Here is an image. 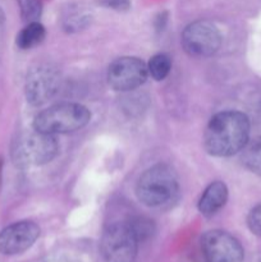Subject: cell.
<instances>
[{"label":"cell","instance_id":"20","mask_svg":"<svg viewBox=\"0 0 261 262\" xmlns=\"http://www.w3.org/2000/svg\"><path fill=\"white\" fill-rule=\"evenodd\" d=\"M41 262H78L74 257L68 255H53L50 257L44 258Z\"/></svg>","mask_w":261,"mask_h":262},{"label":"cell","instance_id":"19","mask_svg":"<svg viewBox=\"0 0 261 262\" xmlns=\"http://www.w3.org/2000/svg\"><path fill=\"white\" fill-rule=\"evenodd\" d=\"M179 262H209L205 257L202 250L200 251H191V252H187L186 255H183L181 257Z\"/></svg>","mask_w":261,"mask_h":262},{"label":"cell","instance_id":"5","mask_svg":"<svg viewBox=\"0 0 261 262\" xmlns=\"http://www.w3.org/2000/svg\"><path fill=\"white\" fill-rule=\"evenodd\" d=\"M138 241L127 223H114L104 230L101 255L105 262H133Z\"/></svg>","mask_w":261,"mask_h":262},{"label":"cell","instance_id":"11","mask_svg":"<svg viewBox=\"0 0 261 262\" xmlns=\"http://www.w3.org/2000/svg\"><path fill=\"white\" fill-rule=\"evenodd\" d=\"M228 200V188L223 182H214L202 193L199 201V210L204 216L211 217L225 205Z\"/></svg>","mask_w":261,"mask_h":262},{"label":"cell","instance_id":"21","mask_svg":"<svg viewBox=\"0 0 261 262\" xmlns=\"http://www.w3.org/2000/svg\"><path fill=\"white\" fill-rule=\"evenodd\" d=\"M3 22H4V13H3L2 8H0V25H2Z\"/></svg>","mask_w":261,"mask_h":262},{"label":"cell","instance_id":"13","mask_svg":"<svg viewBox=\"0 0 261 262\" xmlns=\"http://www.w3.org/2000/svg\"><path fill=\"white\" fill-rule=\"evenodd\" d=\"M242 163L248 170L261 176V137L248 141L242 150Z\"/></svg>","mask_w":261,"mask_h":262},{"label":"cell","instance_id":"6","mask_svg":"<svg viewBox=\"0 0 261 262\" xmlns=\"http://www.w3.org/2000/svg\"><path fill=\"white\" fill-rule=\"evenodd\" d=\"M184 51L193 58H209L219 50L222 33L210 20H196L184 28L182 33Z\"/></svg>","mask_w":261,"mask_h":262},{"label":"cell","instance_id":"9","mask_svg":"<svg viewBox=\"0 0 261 262\" xmlns=\"http://www.w3.org/2000/svg\"><path fill=\"white\" fill-rule=\"evenodd\" d=\"M201 250L209 262H242L243 248L229 233L210 230L201 238Z\"/></svg>","mask_w":261,"mask_h":262},{"label":"cell","instance_id":"7","mask_svg":"<svg viewBox=\"0 0 261 262\" xmlns=\"http://www.w3.org/2000/svg\"><path fill=\"white\" fill-rule=\"evenodd\" d=\"M147 64L135 56H122L107 68V83L115 91H132L146 82Z\"/></svg>","mask_w":261,"mask_h":262},{"label":"cell","instance_id":"3","mask_svg":"<svg viewBox=\"0 0 261 262\" xmlns=\"http://www.w3.org/2000/svg\"><path fill=\"white\" fill-rule=\"evenodd\" d=\"M91 113L86 106L73 102L56 104L36 115L33 128L49 135L76 132L89 124Z\"/></svg>","mask_w":261,"mask_h":262},{"label":"cell","instance_id":"12","mask_svg":"<svg viewBox=\"0 0 261 262\" xmlns=\"http://www.w3.org/2000/svg\"><path fill=\"white\" fill-rule=\"evenodd\" d=\"M46 36L45 27L41 25L38 20L36 22L27 23L25 28L18 33L17 36V45L18 48L27 50V49H32L35 46L40 45L44 41Z\"/></svg>","mask_w":261,"mask_h":262},{"label":"cell","instance_id":"17","mask_svg":"<svg viewBox=\"0 0 261 262\" xmlns=\"http://www.w3.org/2000/svg\"><path fill=\"white\" fill-rule=\"evenodd\" d=\"M247 225L251 232L257 237H261V204L253 207L247 217Z\"/></svg>","mask_w":261,"mask_h":262},{"label":"cell","instance_id":"10","mask_svg":"<svg viewBox=\"0 0 261 262\" xmlns=\"http://www.w3.org/2000/svg\"><path fill=\"white\" fill-rule=\"evenodd\" d=\"M40 235V228L33 222H18L0 233V253L19 255L27 251Z\"/></svg>","mask_w":261,"mask_h":262},{"label":"cell","instance_id":"1","mask_svg":"<svg viewBox=\"0 0 261 262\" xmlns=\"http://www.w3.org/2000/svg\"><path fill=\"white\" fill-rule=\"evenodd\" d=\"M250 137V120L243 113L227 110L210 119L204 133V147L216 158H227L243 150Z\"/></svg>","mask_w":261,"mask_h":262},{"label":"cell","instance_id":"2","mask_svg":"<svg viewBox=\"0 0 261 262\" xmlns=\"http://www.w3.org/2000/svg\"><path fill=\"white\" fill-rule=\"evenodd\" d=\"M179 191L176 171L166 164L148 168L140 177L136 187L138 200L148 207H159L173 201Z\"/></svg>","mask_w":261,"mask_h":262},{"label":"cell","instance_id":"4","mask_svg":"<svg viewBox=\"0 0 261 262\" xmlns=\"http://www.w3.org/2000/svg\"><path fill=\"white\" fill-rule=\"evenodd\" d=\"M59 152L55 136L33 130L22 133L13 142L12 158L19 168L44 165L50 163Z\"/></svg>","mask_w":261,"mask_h":262},{"label":"cell","instance_id":"15","mask_svg":"<svg viewBox=\"0 0 261 262\" xmlns=\"http://www.w3.org/2000/svg\"><path fill=\"white\" fill-rule=\"evenodd\" d=\"M128 227L130 228L132 233L135 234L136 239L138 241V243L146 241L147 238H150L154 233V224L151 220L146 219V217L137 216L135 219L127 222Z\"/></svg>","mask_w":261,"mask_h":262},{"label":"cell","instance_id":"16","mask_svg":"<svg viewBox=\"0 0 261 262\" xmlns=\"http://www.w3.org/2000/svg\"><path fill=\"white\" fill-rule=\"evenodd\" d=\"M18 5L25 22H36L40 18L42 12L41 0H18Z\"/></svg>","mask_w":261,"mask_h":262},{"label":"cell","instance_id":"8","mask_svg":"<svg viewBox=\"0 0 261 262\" xmlns=\"http://www.w3.org/2000/svg\"><path fill=\"white\" fill-rule=\"evenodd\" d=\"M61 77L56 68L41 64L31 69L26 78V97L33 106H40L55 96L60 87Z\"/></svg>","mask_w":261,"mask_h":262},{"label":"cell","instance_id":"18","mask_svg":"<svg viewBox=\"0 0 261 262\" xmlns=\"http://www.w3.org/2000/svg\"><path fill=\"white\" fill-rule=\"evenodd\" d=\"M101 4L110 9L119 10V12L128 10L130 7L129 0H101Z\"/></svg>","mask_w":261,"mask_h":262},{"label":"cell","instance_id":"14","mask_svg":"<svg viewBox=\"0 0 261 262\" xmlns=\"http://www.w3.org/2000/svg\"><path fill=\"white\" fill-rule=\"evenodd\" d=\"M171 69V59L166 54H156L147 63L148 76L155 81H163L169 76Z\"/></svg>","mask_w":261,"mask_h":262}]
</instances>
